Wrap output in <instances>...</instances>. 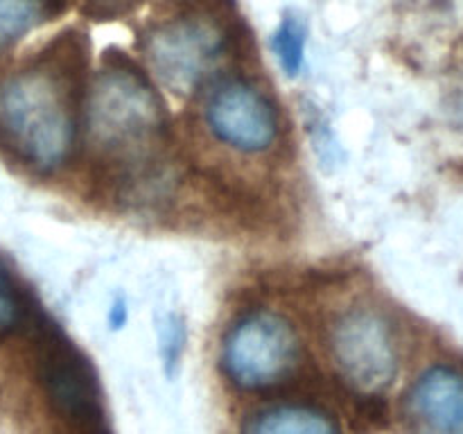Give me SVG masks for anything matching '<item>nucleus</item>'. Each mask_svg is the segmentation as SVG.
<instances>
[{
    "label": "nucleus",
    "instance_id": "nucleus-13",
    "mask_svg": "<svg viewBox=\"0 0 463 434\" xmlns=\"http://www.w3.org/2000/svg\"><path fill=\"white\" fill-rule=\"evenodd\" d=\"M140 0H84V14L95 21H113L118 16H125L127 12L138 5Z\"/></svg>",
    "mask_w": 463,
    "mask_h": 434
},
{
    "label": "nucleus",
    "instance_id": "nucleus-1",
    "mask_svg": "<svg viewBox=\"0 0 463 434\" xmlns=\"http://www.w3.org/2000/svg\"><path fill=\"white\" fill-rule=\"evenodd\" d=\"M89 39L66 30L34 63L0 80V145L36 172L71 158L81 122Z\"/></svg>",
    "mask_w": 463,
    "mask_h": 434
},
{
    "label": "nucleus",
    "instance_id": "nucleus-15",
    "mask_svg": "<svg viewBox=\"0 0 463 434\" xmlns=\"http://www.w3.org/2000/svg\"><path fill=\"white\" fill-rule=\"evenodd\" d=\"M109 321H111L113 328H122L127 321V310H125V303L118 301L116 306L111 307V312H109Z\"/></svg>",
    "mask_w": 463,
    "mask_h": 434
},
{
    "label": "nucleus",
    "instance_id": "nucleus-5",
    "mask_svg": "<svg viewBox=\"0 0 463 434\" xmlns=\"http://www.w3.org/2000/svg\"><path fill=\"white\" fill-rule=\"evenodd\" d=\"M222 366L235 387L267 392L292 382L301 366V342L283 316L256 312L233 326L222 348Z\"/></svg>",
    "mask_w": 463,
    "mask_h": 434
},
{
    "label": "nucleus",
    "instance_id": "nucleus-11",
    "mask_svg": "<svg viewBox=\"0 0 463 434\" xmlns=\"http://www.w3.org/2000/svg\"><path fill=\"white\" fill-rule=\"evenodd\" d=\"M271 45H274L280 68L289 77H297L301 72L303 57H306V25L297 16L288 14L280 21L279 30L274 32Z\"/></svg>",
    "mask_w": 463,
    "mask_h": 434
},
{
    "label": "nucleus",
    "instance_id": "nucleus-10",
    "mask_svg": "<svg viewBox=\"0 0 463 434\" xmlns=\"http://www.w3.org/2000/svg\"><path fill=\"white\" fill-rule=\"evenodd\" d=\"M242 434H342V429L310 407H276L247 420Z\"/></svg>",
    "mask_w": 463,
    "mask_h": 434
},
{
    "label": "nucleus",
    "instance_id": "nucleus-8",
    "mask_svg": "<svg viewBox=\"0 0 463 434\" xmlns=\"http://www.w3.org/2000/svg\"><path fill=\"white\" fill-rule=\"evenodd\" d=\"M414 434H463V373L450 366L425 371L405 401Z\"/></svg>",
    "mask_w": 463,
    "mask_h": 434
},
{
    "label": "nucleus",
    "instance_id": "nucleus-9",
    "mask_svg": "<svg viewBox=\"0 0 463 434\" xmlns=\"http://www.w3.org/2000/svg\"><path fill=\"white\" fill-rule=\"evenodd\" d=\"M68 9V0H0V54Z\"/></svg>",
    "mask_w": 463,
    "mask_h": 434
},
{
    "label": "nucleus",
    "instance_id": "nucleus-3",
    "mask_svg": "<svg viewBox=\"0 0 463 434\" xmlns=\"http://www.w3.org/2000/svg\"><path fill=\"white\" fill-rule=\"evenodd\" d=\"M231 9L188 7L145 34V54L167 89L188 95L206 80L233 34Z\"/></svg>",
    "mask_w": 463,
    "mask_h": 434
},
{
    "label": "nucleus",
    "instance_id": "nucleus-4",
    "mask_svg": "<svg viewBox=\"0 0 463 434\" xmlns=\"http://www.w3.org/2000/svg\"><path fill=\"white\" fill-rule=\"evenodd\" d=\"M36 373L50 405L72 434H111L95 369L45 316L36 333Z\"/></svg>",
    "mask_w": 463,
    "mask_h": 434
},
{
    "label": "nucleus",
    "instance_id": "nucleus-7",
    "mask_svg": "<svg viewBox=\"0 0 463 434\" xmlns=\"http://www.w3.org/2000/svg\"><path fill=\"white\" fill-rule=\"evenodd\" d=\"M206 122L222 143L240 152H262L279 136V116L269 99L247 81H224L211 95Z\"/></svg>",
    "mask_w": 463,
    "mask_h": 434
},
{
    "label": "nucleus",
    "instance_id": "nucleus-2",
    "mask_svg": "<svg viewBox=\"0 0 463 434\" xmlns=\"http://www.w3.org/2000/svg\"><path fill=\"white\" fill-rule=\"evenodd\" d=\"M89 140L113 163H149L165 140L167 113L156 89L125 52L104 57L102 71L84 98Z\"/></svg>",
    "mask_w": 463,
    "mask_h": 434
},
{
    "label": "nucleus",
    "instance_id": "nucleus-6",
    "mask_svg": "<svg viewBox=\"0 0 463 434\" xmlns=\"http://www.w3.org/2000/svg\"><path fill=\"white\" fill-rule=\"evenodd\" d=\"M339 375L355 393H380L398 373V351L387 321L371 310L344 315L330 337Z\"/></svg>",
    "mask_w": 463,
    "mask_h": 434
},
{
    "label": "nucleus",
    "instance_id": "nucleus-14",
    "mask_svg": "<svg viewBox=\"0 0 463 434\" xmlns=\"http://www.w3.org/2000/svg\"><path fill=\"white\" fill-rule=\"evenodd\" d=\"M161 342H163V357H165V364L167 369H175L176 360H179L181 355V346H184V328H181V324L176 319H170L165 324V328H163V335H161Z\"/></svg>",
    "mask_w": 463,
    "mask_h": 434
},
{
    "label": "nucleus",
    "instance_id": "nucleus-12",
    "mask_svg": "<svg viewBox=\"0 0 463 434\" xmlns=\"http://www.w3.org/2000/svg\"><path fill=\"white\" fill-rule=\"evenodd\" d=\"M25 316L27 307L21 292L7 276V271L0 269V342L9 337L18 326H23Z\"/></svg>",
    "mask_w": 463,
    "mask_h": 434
}]
</instances>
